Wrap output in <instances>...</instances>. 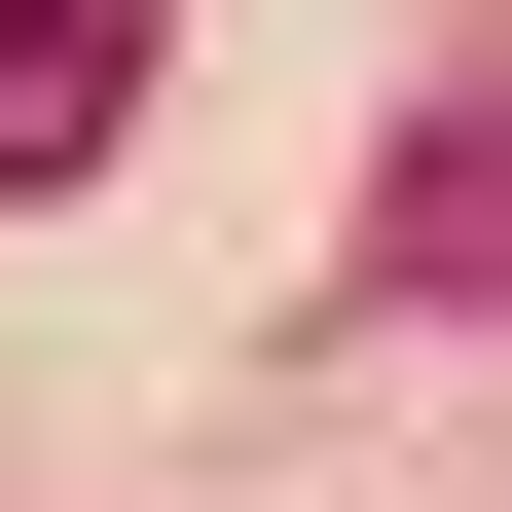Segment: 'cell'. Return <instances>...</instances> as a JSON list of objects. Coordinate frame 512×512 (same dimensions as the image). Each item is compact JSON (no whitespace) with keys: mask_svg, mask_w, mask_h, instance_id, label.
<instances>
[{"mask_svg":"<svg viewBox=\"0 0 512 512\" xmlns=\"http://www.w3.org/2000/svg\"><path fill=\"white\" fill-rule=\"evenodd\" d=\"M147 147V0H0V183H110Z\"/></svg>","mask_w":512,"mask_h":512,"instance_id":"cell-1","label":"cell"},{"mask_svg":"<svg viewBox=\"0 0 512 512\" xmlns=\"http://www.w3.org/2000/svg\"><path fill=\"white\" fill-rule=\"evenodd\" d=\"M366 293H439V330H476V293H512V110H439V147L366 183Z\"/></svg>","mask_w":512,"mask_h":512,"instance_id":"cell-2","label":"cell"}]
</instances>
